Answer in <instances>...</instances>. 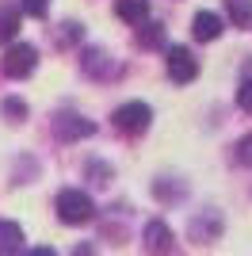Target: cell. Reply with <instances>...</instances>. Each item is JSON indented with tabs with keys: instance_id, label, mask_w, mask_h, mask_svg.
<instances>
[{
	"instance_id": "obj_1",
	"label": "cell",
	"mask_w": 252,
	"mask_h": 256,
	"mask_svg": "<svg viewBox=\"0 0 252 256\" xmlns=\"http://www.w3.org/2000/svg\"><path fill=\"white\" fill-rule=\"evenodd\" d=\"M92 214H96V203L84 192H76V188L58 192V218L65 226H84V222H92Z\"/></svg>"
},
{
	"instance_id": "obj_2",
	"label": "cell",
	"mask_w": 252,
	"mask_h": 256,
	"mask_svg": "<svg viewBox=\"0 0 252 256\" xmlns=\"http://www.w3.org/2000/svg\"><path fill=\"white\" fill-rule=\"evenodd\" d=\"M115 126L122 130V134H146L149 122H153V111H149V104H142V100H130V104L115 107Z\"/></svg>"
},
{
	"instance_id": "obj_3",
	"label": "cell",
	"mask_w": 252,
	"mask_h": 256,
	"mask_svg": "<svg viewBox=\"0 0 252 256\" xmlns=\"http://www.w3.org/2000/svg\"><path fill=\"white\" fill-rule=\"evenodd\" d=\"M4 73L12 76V80H23V76H31L34 73V65H38V54H34V46L27 42H16L8 46V54H4Z\"/></svg>"
},
{
	"instance_id": "obj_4",
	"label": "cell",
	"mask_w": 252,
	"mask_h": 256,
	"mask_svg": "<svg viewBox=\"0 0 252 256\" xmlns=\"http://www.w3.org/2000/svg\"><path fill=\"white\" fill-rule=\"evenodd\" d=\"M168 76L176 80V84H191L195 76H199V62H195V54L188 46H172L168 50Z\"/></svg>"
},
{
	"instance_id": "obj_5",
	"label": "cell",
	"mask_w": 252,
	"mask_h": 256,
	"mask_svg": "<svg viewBox=\"0 0 252 256\" xmlns=\"http://www.w3.org/2000/svg\"><path fill=\"white\" fill-rule=\"evenodd\" d=\"M54 134H58V142H76V138H92L96 134V122H88V118L80 115H58L54 118Z\"/></svg>"
},
{
	"instance_id": "obj_6",
	"label": "cell",
	"mask_w": 252,
	"mask_h": 256,
	"mask_svg": "<svg viewBox=\"0 0 252 256\" xmlns=\"http://www.w3.org/2000/svg\"><path fill=\"white\" fill-rule=\"evenodd\" d=\"M191 34H195L199 42H214V38L222 34V16H214V12H199L195 23H191Z\"/></svg>"
},
{
	"instance_id": "obj_7",
	"label": "cell",
	"mask_w": 252,
	"mask_h": 256,
	"mask_svg": "<svg viewBox=\"0 0 252 256\" xmlns=\"http://www.w3.org/2000/svg\"><path fill=\"white\" fill-rule=\"evenodd\" d=\"M115 16L130 27H138L142 20H149V0H115Z\"/></svg>"
},
{
	"instance_id": "obj_8",
	"label": "cell",
	"mask_w": 252,
	"mask_h": 256,
	"mask_svg": "<svg viewBox=\"0 0 252 256\" xmlns=\"http://www.w3.org/2000/svg\"><path fill=\"white\" fill-rule=\"evenodd\" d=\"M146 248L149 252H164V248H172V230H168V222H160V218H153V222L146 226Z\"/></svg>"
},
{
	"instance_id": "obj_9",
	"label": "cell",
	"mask_w": 252,
	"mask_h": 256,
	"mask_svg": "<svg viewBox=\"0 0 252 256\" xmlns=\"http://www.w3.org/2000/svg\"><path fill=\"white\" fill-rule=\"evenodd\" d=\"M16 34H20V8L0 4V42H12Z\"/></svg>"
},
{
	"instance_id": "obj_10",
	"label": "cell",
	"mask_w": 252,
	"mask_h": 256,
	"mask_svg": "<svg viewBox=\"0 0 252 256\" xmlns=\"http://www.w3.org/2000/svg\"><path fill=\"white\" fill-rule=\"evenodd\" d=\"M20 241H23V230L8 218H0V252H20Z\"/></svg>"
},
{
	"instance_id": "obj_11",
	"label": "cell",
	"mask_w": 252,
	"mask_h": 256,
	"mask_svg": "<svg viewBox=\"0 0 252 256\" xmlns=\"http://www.w3.org/2000/svg\"><path fill=\"white\" fill-rule=\"evenodd\" d=\"M226 16L233 27H252V0H226Z\"/></svg>"
},
{
	"instance_id": "obj_12",
	"label": "cell",
	"mask_w": 252,
	"mask_h": 256,
	"mask_svg": "<svg viewBox=\"0 0 252 256\" xmlns=\"http://www.w3.org/2000/svg\"><path fill=\"white\" fill-rule=\"evenodd\" d=\"M138 27H142V31H138V42L146 46V50H153V46H160V42H164V27H160V23L142 20Z\"/></svg>"
},
{
	"instance_id": "obj_13",
	"label": "cell",
	"mask_w": 252,
	"mask_h": 256,
	"mask_svg": "<svg viewBox=\"0 0 252 256\" xmlns=\"http://www.w3.org/2000/svg\"><path fill=\"white\" fill-rule=\"evenodd\" d=\"M84 73H88V76H104L107 73V54L88 50V54H84Z\"/></svg>"
},
{
	"instance_id": "obj_14",
	"label": "cell",
	"mask_w": 252,
	"mask_h": 256,
	"mask_svg": "<svg viewBox=\"0 0 252 256\" xmlns=\"http://www.w3.org/2000/svg\"><path fill=\"white\" fill-rule=\"evenodd\" d=\"M4 115H12L16 122H20V118L27 115V104H23V100H16V96H8V100H4Z\"/></svg>"
},
{
	"instance_id": "obj_15",
	"label": "cell",
	"mask_w": 252,
	"mask_h": 256,
	"mask_svg": "<svg viewBox=\"0 0 252 256\" xmlns=\"http://www.w3.org/2000/svg\"><path fill=\"white\" fill-rule=\"evenodd\" d=\"M23 12L34 16V20H42V16L50 12V0H23Z\"/></svg>"
},
{
	"instance_id": "obj_16",
	"label": "cell",
	"mask_w": 252,
	"mask_h": 256,
	"mask_svg": "<svg viewBox=\"0 0 252 256\" xmlns=\"http://www.w3.org/2000/svg\"><path fill=\"white\" fill-rule=\"evenodd\" d=\"M237 164H252V134L237 142Z\"/></svg>"
},
{
	"instance_id": "obj_17",
	"label": "cell",
	"mask_w": 252,
	"mask_h": 256,
	"mask_svg": "<svg viewBox=\"0 0 252 256\" xmlns=\"http://www.w3.org/2000/svg\"><path fill=\"white\" fill-rule=\"evenodd\" d=\"M237 107H241V111H252V80H241V88H237Z\"/></svg>"
}]
</instances>
